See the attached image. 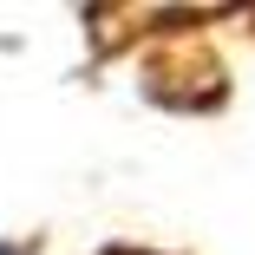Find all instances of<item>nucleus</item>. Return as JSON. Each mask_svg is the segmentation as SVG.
Returning a JSON list of instances; mask_svg holds the SVG:
<instances>
[{"label": "nucleus", "instance_id": "nucleus-1", "mask_svg": "<svg viewBox=\"0 0 255 255\" xmlns=\"http://www.w3.org/2000/svg\"><path fill=\"white\" fill-rule=\"evenodd\" d=\"M0 255H13V249H0Z\"/></svg>", "mask_w": 255, "mask_h": 255}]
</instances>
